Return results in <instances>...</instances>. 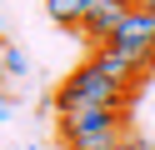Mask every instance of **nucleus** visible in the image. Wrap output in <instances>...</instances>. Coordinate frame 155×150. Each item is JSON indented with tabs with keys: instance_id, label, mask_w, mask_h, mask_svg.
Segmentation results:
<instances>
[{
	"instance_id": "1",
	"label": "nucleus",
	"mask_w": 155,
	"mask_h": 150,
	"mask_svg": "<svg viewBox=\"0 0 155 150\" xmlns=\"http://www.w3.org/2000/svg\"><path fill=\"white\" fill-rule=\"evenodd\" d=\"M135 95H140V90L115 85L105 70H95L90 60H85V65H75L70 75L60 80V90H55V110H60V115H70V110H125V115H130Z\"/></svg>"
},
{
	"instance_id": "2",
	"label": "nucleus",
	"mask_w": 155,
	"mask_h": 150,
	"mask_svg": "<svg viewBox=\"0 0 155 150\" xmlns=\"http://www.w3.org/2000/svg\"><path fill=\"white\" fill-rule=\"evenodd\" d=\"M130 130L125 110H70L60 115V145L65 150H105Z\"/></svg>"
},
{
	"instance_id": "3",
	"label": "nucleus",
	"mask_w": 155,
	"mask_h": 150,
	"mask_svg": "<svg viewBox=\"0 0 155 150\" xmlns=\"http://www.w3.org/2000/svg\"><path fill=\"white\" fill-rule=\"evenodd\" d=\"M110 50H120V55L140 60V70L150 75V70H155V15H150V10H140V5H135L130 15H125V25L115 30Z\"/></svg>"
},
{
	"instance_id": "4",
	"label": "nucleus",
	"mask_w": 155,
	"mask_h": 150,
	"mask_svg": "<svg viewBox=\"0 0 155 150\" xmlns=\"http://www.w3.org/2000/svg\"><path fill=\"white\" fill-rule=\"evenodd\" d=\"M135 5H140V0H95V5H90V15L80 20V30H75V35H80L90 50L110 45V40H115V30L125 25V15H130Z\"/></svg>"
},
{
	"instance_id": "5",
	"label": "nucleus",
	"mask_w": 155,
	"mask_h": 150,
	"mask_svg": "<svg viewBox=\"0 0 155 150\" xmlns=\"http://www.w3.org/2000/svg\"><path fill=\"white\" fill-rule=\"evenodd\" d=\"M90 65H95V70H105V75H110L115 85H125V90H145V70H140V60L120 55V50H110V45L90 50Z\"/></svg>"
},
{
	"instance_id": "6",
	"label": "nucleus",
	"mask_w": 155,
	"mask_h": 150,
	"mask_svg": "<svg viewBox=\"0 0 155 150\" xmlns=\"http://www.w3.org/2000/svg\"><path fill=\"white\" fill-rule=\"evenodd\" d=\"M90 5L95 0H45V15H50L60 30H80V20L90 15Z\"/></svg>"
},
{
	"instance_id": "7",
	"label": "nucleus",
	"mask_w": 155,
	"mask_h": 150,
	"mask_svg": "<svg viewBox=\"0 0 155 150\" xmlns=\"http://www.w3.org/2000/svg\"><path fill=\"white\" fill-rule=\"evenodd\" d=\"M0 55H5V85H10V80H25V75H30V60H25V50H20V45L0 40Z\"/></svg>"
},
{
	"instance_id": "8",
	"label": "nucleus",
	"mask_w": 155,
	"mask_h": 150,
	"mask_svg": "<svg viewBox=\"0 0 155 150\" xmlns=\"http://www.w3.org/2000/svg\"><path fill=\"white\" fill-rule=\"evenodd\" d=\"M105 150H155V145H145L140 135H130V130H125V135L115 140V145H105Z\"/></svg>"
},
{
	"instance_id": "9",
	"label": "nucleus",
	"mask_w": 155,
	"mask_h": 150,
	"mask_svg": "<svg viewBox=\"0 0 155 150\" xmlns=\"http://www.w3.org/2000/svg\"><path fill=\"white\" fill-rule=\"evenodd\" d=\"M10 105H15V100H10V90H0V120H10Z\"/></svg>"
},
{
	"instance_id": "10",
	"label": "nucleus",
	"mask_w": 155,
	"mask_h": 150,
	"mask_svg": "<svg viewBox=\"0 0 155 150\" xmlns=\"http://www.w3.org/2000/svg\"><path fill=\"white\" fill-rule=\"evenodd\" d=\"M0 90H5V55H0Z\"/></svg>"
},
{
	"instance_id": "11",
	"label": "nucleus",
	"mask_w": 155,
	"mask_h": 150,
	"mask_svg": "<svg viewBox=\"0 0 155 150\" xmlns=\"http://www.w3.org/2000/svg\"><path fill=\"white\" fill-rule=\"evenodd\" d=\"M140 10H150V15H155V0H140Z\"/></svg>"
},
{
	"instance_id": "12",
	"label": "nucleus",
	"mask_w": 155,
	"mask_h": 150,
	"mask_svg": "<svg viewBox=\"0 0 155 150\" xmlns=\"http://www.w3.org/2000/svg\"><path fill=\"white\" fill-rule=\"evenodd\" d=\"M0 40H5V15H0Z\"/></svg>"
},
{
	"instance_id": "13",
	"label": "nucleus",
	"mask_w": 155,
	"mask_h": 150,
	"mask_svg": "<svg viewBox=\"0 0 155 150\" xmlns=\"http://www.w3.org/2000/svg\"><path fill=\"white\" fill-rule=\"evenodd\" d=\"M30 150H40V145H30Z\"/></svg>"
}]
</instances>
